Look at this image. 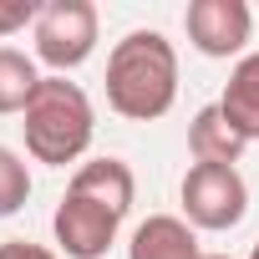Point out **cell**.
<instances>
[{
    "label": "cell",
    "instance_id": "2",
    "mask_svg": "<svg viewBox=\"0 0 259 259\" xmlns=\"http://www.w3.org/2000/svg\"><path fill=\"white\" fill-rule=\"evenodd\" d=\"M178 102V51L163 31H127L107 51V107L127 122H158Z\"/></svg>",
    "mask_w": 259,
    "mask_h": 259
},
{
    "label": "cell",
    "instance_id": "11",
    "mask_svg": "<svg viewBox=\"0 0 259 259\" xmlns=\"http://www.w3.org/2000/svg\"><path fill=\"white\" fill-rule=\"evenodd\" d=\"M26 198H31V168H26V158L16 148L0 143V219L21 213Z\"/></svg>",
    "mask_w": 259,
    "mask_h": 259
},
{
    "label": "cell",
    "instance_id": "4",
    "mask_svg": "<svg viewBox=\"0 0 259 259\" xmlns=\"http://www.w3.org/2000/svg\"><path fill=\"white\" fill-rule=\"evenodd\" d=\"M97 31H102V21H97L92 0H51V6H41V16L31 26L36 61H46L51 76H66L97 51Z\"/></svg>",
    "mask_w": 259,
    "mask_h": 259
},
{
    "label": "cell",
    "instance_id": "13",
    "mask_svg": "<svg viewBox=\"0 0 259 259\" xmlns=\"http://www.w3.org/2000/svg\"><path fill=\"white\" fill-rule=\"evenodd\" d=\"M0 259H61V254L46 249V244H31V239H6L0 244Z\"/></svg>",
    "mask_w": 259,
    "mask_h": 259
},
{
    "label": "cell",
    "instance_id": "1",
    "mask_svg": "<svg viewBox=\"0 0 259 259\" xmlns=\"http://www.w3.org/2000/svg\"><path fill=\"white\" fill-rule=\"evenodd\" d=\"M133 198H138V178L122 158L81 163L71 173V183H66V198L51 213L56 249L66 259H102L117 244L122 219L133 213Z\"/></svg>",
    "mask_w": 259,
    "mask_h": 259
},
{
    "label": "cell",
    "instance_id": "6",
    "mask_svg": "<svg viewBox=\"0 0 259 259\" xmlns=\"http://www.w3.org/2000/svg\"><path fill=\"white\" fill-rule=\"evenodd\" d=\"M183 31H188L193 51H203L213 61H229V56H244L254 16H249L244 0H193L183 11Z\"/></svg>",
    "mask_w": 259,
    "mask_h": 259
},
{
    "label": "cell",
    "instance_id": "7",
    "mask_svg": "<svg viewBox=\"0 0 259 259\" xmlns=\"http://www.w3.org/2000/svg\"><path fill=\"white\" fill-rule=\"evenodd\" d=\"M127 259H208V249L198 244L193 224L178 213H153L133 229Z\"/></svg>",
    "mask_w": 259,
    "mask_h": 259
},
{
    "label": "cell",
    "instance_id": "12",
    "mask_svg": "<svg viewBox=\"0 0 259 259\" xmlns=\"http://www.w3.org/2000/svg\"><path fill=\"white\" fill-rule=\"evenodd\" d=\"M36 16H41V6H31V0H0V36L36 26Z\"/></svg>",
    "mask_w": 259,
    "mask_h": 259
},
{
    "label": "cell",
    "instance_id": "5",
    "mask_svg": "<svg viewBox=\"0 0 259 259\" xmlns=\"http://www.w3.org/2000/svg\"><path fill=\"white\" fill-rule=\"evenodd\" d=\"M183 219L193 229H208V234H224V229H239L244 213H249V183L239 168H213V163H193L183 173Z\"/></svg>",
    "mask_w": 259,
    "mask_h": 259
},
{
    "label": "cell",
    "instance_id": "3",
    "mask_svg": "<svg viewBox=\"0 0 259 259\" xmlns=\"http://www.w3.org/2000/svg\"><path fill=\"white\" fill-rule=\"evenodd\" d=\"M92 133H97V117H92L87 92L76 81H66V76H41L36 97L21 112L26 153L36 163H46V168H66V163L87 158Z\"/></svg>",
    "mask_w": 259,
    "mask_h": 259
},
{
    "label": "cell",
    "instance_id": "10",
    "mask_svg": "<svg viewBox=\"0 0 259 259\" xmlns=\"http://www.w3.org/2000/svg\"><path fill=\"white\" fill-rule=\"evenodd\" d=\"M36 87H41L36 61L16 46H0V117H21L26 102L36 97Z\"/></svg>",
    "mask_w": 259,
    "mask_h": 259
},
{
    "label": "cell",
    "instance_id": "8",
    "mask_svg": "<svg viewBox=\"0 0 259 259\" xmlns=\"http://www.w3.org/2000/svg\"><path fill=\"white\" fill-rule=\"evenodd\" d=\"M249 143H244V133L219 112V102L213 107H198V117L188 122V153H193V163H213V168H234L239 163V153H244Z\"/></svg>",
    "mask_w": 259,
    "mask_h": 259
},
{
    "label": "cell",
    "instance_id": "14",
    "mask_svg": "<svg viewBox=\"0 0 259 259\" xmlns=\"http://www.w3.org/2000/svg\"><path fill=\"white\" fill-rule=\"evenodd\" d=\"M249 259H259V244H254V249H249Z\"/></svg>",
    "mask_w": 259,
    "mask_h": 259
},
{
    "label": "cell",
    "instance_id": "9",
    "mask_svg": "<svg viewBox=\"0 0 259 259\" xmlns=\"http://www.w3.org/2000/svg\"><path fill=\"white\" fill-rule=\"evenodd\" d=\"M219 112L244 133V143H259V51L234 61V71L224 81V97H219Z\"/></svg>",
    "mask_w": 259,
    "mask_h": 259
},
{
    "label": "cell",
    "instance_id": "15",
    "mask_svg": "<svg viewBox=\"0 0 259 259\" xmlns=\"http://www.w3.org/2000/svg\"><path fill=\"white\" fill-rule=\"evenodd\" d=\"M208 259H229V254H208Z\"/></svg>",
    "mask_w": 259,
    "mask_h": 259
}]
</instances>
